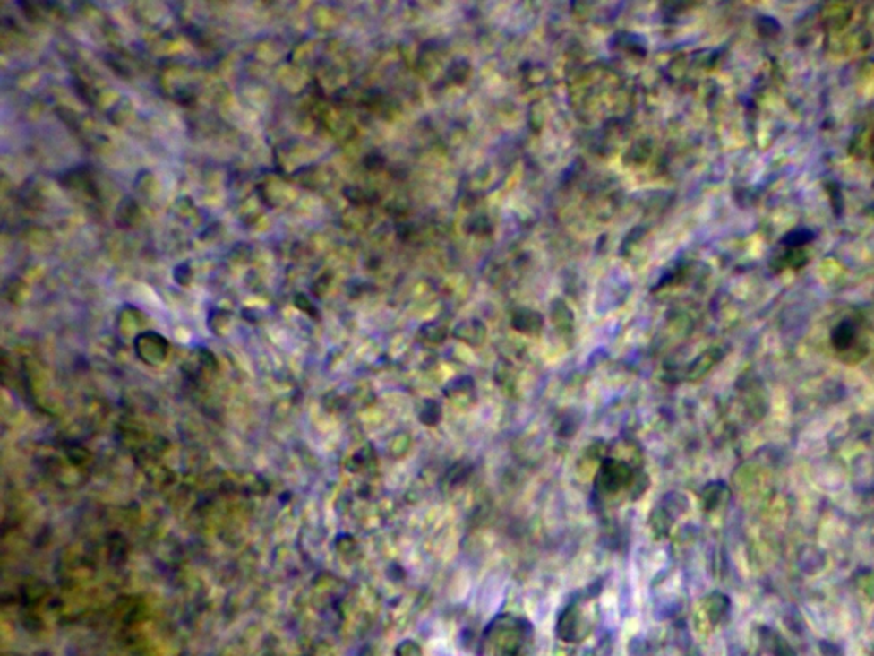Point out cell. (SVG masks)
I'll list each match as a JSON object with an SVG mask.
<instances>
[{
  "label": "cell",
  "mask_w": 874,
  "mask_h": 656,
  "mask_svg": "<svg viewBox=\"0 0 874 656\" xmlns=\"http://www.w3.org/2000/svg\"><path fill=\"white\" fill-rule=\"evenodd\" d=\"M873 656H874V653H873Z\"/></svg>",
  "instance_id": "6da1fadb"
}]
</instances>
